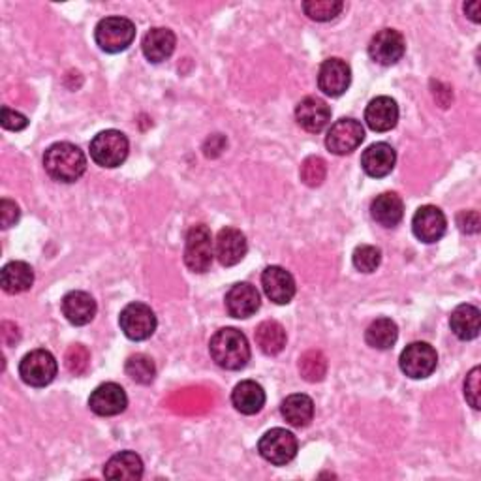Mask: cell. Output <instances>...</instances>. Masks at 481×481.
<instances>
[{
	"label": "cell",
	"instance_id": "obj_16",
	"mask_svg": "<svg viewBox=\"0 0 481 481\" xmlns=\"http://www.w3.org/2000/svg\"><path fill=\"white\" fill-rule=\"evenodd\" d=\"M262 286L265 296L277 304H288L296 297V280L284 267H267L262 275Z\"/></svg>",
	"mask_w": 481,
	"mask_h": 481
},
{
	"label": "cell",
	"instance_id": "obj_29",
	"mask_svg": "<svg viewBox=\"0 0 481 481\" xmlns=\"http://www.w3.org/2000/svg\"><path fill=\"white\" fill-rule=\"evenodd\" d=\"M256 344L265 356H277L286 346V329L275 319H267L256 327Z\"/></svg>",
	"mask_w": 481,
	"mask_h": 481
},
{
	"label": "cell",
	"instance_id": "obj_24",
	"mask_svg": "<svg viewBox=\"0 0 481 481\" xmlns=\"http://www.w3.org/2000/svg\"><path fill=\"white\" fill-rule=\"evenodd\" d=\"M104 476L107 479H117V481L119 479L121 481L141 479V476H143V461L134 452H121V453L114 455L106 462Z\"/></svg>",
	"mask_w": 481,
	"mask_h": 481
},
{
	"label": "cell",
	"instance_id": "obj_25",
	"mask_svg": "<svg viewBox=\"0 0 481 481\" xmlns=\"http://www.w3.org/2000/svg\"><path fill=\"white\" fill-rule=\"evenodd\" d=\"M373 218L383 228H393L405 217V203L395 192H383L371 205Z\"/></svg>",
	"mask_w": 481,
	"mask_h": 481
},
{
	"label": "cell",
	"instance_id": "obj_10",
	"mask_svg": "<svg viewBox=\"0 0 481 481\" xmlns=\"http://www.w3.org/2000/svg\"><path fill=\"white\" fill-rule=\"evenodd\" d=\"M365 139V130L359 121L356 119H341L336 121L326 136V147L336 154L344 156L354 153Z\"/></svg>",
	"mask_w": 481,
	"mask_h": 481
},
{
	"label": "cell",
	"instance_id": "obj_35",
	"mask_svg": "<svg viewBox=\"0 0 481 481\" xmlns=\"http://www.w3.org/2000/svg\"><path fill=\"white\" fill-rule=\"evenodd\" d=\"M327 166L319 156H309L301 164V181L307 186H319L326 181Z\"/></svg>",
	"mask_w": 481,
	"mask_h": 481
},
{
	"label": "cell",
	"instance_id": "obj_8",
	"mask_svg": "<svg viewBox=\"0 0 481 481\" xmlns=\"http://www.w3.org/2000/svg\"><path fill=\"white\" fill-rule=\"evenodd\" d=\"M398 365L400 371L408 378L423 380L437 371L438 354L437 350L427 343H412L403 350Z\"/></svg>",
	"mask_w": 481,
	"mask_h": 481
},
{
	"label": "cell",
	"instance_id": "obj_15",
	"mask_svg": "<svg viewBox=\"0 0 481 481\" xmlns=\"http://www.w3.org/2000/svg\"><path fill=\"white\" fill-rule=\"evenodd\" d=\"M248 243L245 233L237 228H222L215 240V256L220 265L233 267L239 262H243L247 256Z\"/></svg>",
	"mask_w": 481,
	"mask_h": 481
},
{
	"label": "cell",
	"instance_id": "obj_37",
	"mask_svg": "<svg viewBox=\"0 0 481 481\" xmlns=\"http://www.w3.org/2000/svg\"><path fill=\"white\" fill-rule=\"evenodd\" d=\"M481 368L479 367H474L470 375L467 376V380H464V397H467L469 405L474 408V410H479V390H481Z\"/></svg>",
	"mask_w": 481,
	"mask_h": 481
},
{
	"label": "cell",
	"instance_id": "obj_4",
	"mask_svg": "<svg viewBox=\"0 0 481 481\" xmlns=\"http://www.w3.org/2000/svg\"><path fill=\"white\" fill-rule=\"evenodd\" d=\"M215 258V243L211 230L205 224L192 226L186 233L185 264L192 272H207Z\"/></svg>",
	"mask_w": 481,
	"mask_h": 481
},
{
	"label": "cell",
	"instance_id": "obj_30",
	"mask_svg": "<svg viewBox=\"0 0 481 481\" xmlns=\"http://www.w3.org/2000/svg\"><path fill=\"white\" fill-rule=\"evenodd\" d=\"M398 339V327L391 318H378L367 327L365 341L375 350H390Z\"/></svg>",
	"mask_w": 481,
	"mask_h": 481
},
{
	"label": "cell",
	"instance_id": "obj_38",
	"mask_svg": "<svg viewBox=\"0 0 481 481\" xmlns=\"http://www.w3.org/2000/svg\"><path fill=\"white\" fill-rule=\"evenodd\" d=\"M0 122H3L6 130L12 132H21L28 126V119L23 114H20V111L10 109L8 106L3 107V119H0Z\"/></svg>",
	"mask_w": 481,
	"mask_h": 481
},
{
	"label": "cell",
	"instance_id": "obj_1",
	"mask_svg": "<svg viewBox=\"0 0 481 481\" xmlns=\"http://www.w3.org/2000/svg\"><path fill=\"white\" fill-rule=\"evenodd\" d=\"M43 166L51 179L59 183H75L87 171V158L77 146L62 141L45 151Z\"/></svg>",
	"mask_w": 481,
	"mask_h": 481
},
{
	"label": "cell",
	"instance_id": "obj_33",
	"mask_svg": "<svg viewBox=\"0 0 481 481\" xmlns=\"http://www.w3.org/2000/svg\"><path fill=\"white\" fill-rule=\"evenodd\" d=\"M343 10L344 3H341V0H307V3H303V12L307 13L312 21L319 23L335 20Z\"/></svg>",
	"mask_w": 481,
	"mask_h": 481
},
{
	"label": "cell",
	"instance_id": "obj_39",
	"mask_svg": "<svg viewBox=\"0 0 481 481\" xmlns=\"http://www.w3.org/2000/svg\"><path fill=\"white\" fill-rule=\"evenodd\" d=\"M21 217V211H20V207L15 201L12 200H3L0 201V224H3V228H12L13 224H18Z\"/></svg>",
	"mask_w": 481,
	"mask_h": 481
},
{
	"label": "cell",
	"instance_id": "obj_26",
	"mask_svg": "<svg viewBox=\"0 0 481 481\" xmlns=\"http://www.w3.org/2000/svg\"><path fill=\"white\" fill-rule=\"evenodd\" d=\"M35 284V271L25 262H10L0 271V286L6 294H23Z\"/></svg>",
	"mask_w": 481,
	"mask_h": 481
},
{
	"label": "cell",
	"instance_id": "obj_17",
	"mask_svg": "<svg viewBox=\"0 0 481 481\" xmlns=\"http://www.w3.org/2000/svg\"><path fill=\"white\" fill-rule=\"evenodd\" d=\"M296 121L303 128V130H307L311 134H318L329 124L331 109L322 99H316V96H307V99H303L296 107Z\"/></svg>",
	"mask_w": 481,
	"mask_h": 481
},
{
	"label": "cell",
	"instance_id": "obj_28",
	"mask_svg": "<svg viewBox=\"0 0 481 481\" xmlns=\"http://www.w3.org/2000/svg\"><path fill=\"white\" fill-rule=\"evenodd\" d=\"M282 418L292 427H307L314 418V403L309 395L296 393L284 398L282 403Z\"/></svg>",
	"mask_w": 481,
	"mask_h": 481
},
{
	"label": "cell",
	"instance_id": "obj_9",
	"mask_svg": "<svg viewBox=\"0 0 481 481\" xmlns=\"http://www.w3.org/2000/svg\"><path fill=\"white\" fill-rule=\"evenodd\" d=\"M119 324L130 341H147L156 331V316L146 303L126 304L119 316Z\"/></svg>",
	"mask_w": 481,
	"mask_h": 481
},
{
	"label": "cell",
	"instance_id": "obj_19",
	"mask_svg": "<svg viewBox=\"0 0 481 481\" xmlns=\"http://www.w3.org/2000/svg\"><path fill=\"white\" fill-rule=\"evenodd\" d=\"M365 121L375 132H390L398 121V106L390 96H378L365 109Z\"/></svg>",
	"mask_w": 481,
	"mask_h": 481
},
{
	"label": "cell",
	"instance_id": "obj_7",
	"mask_svg": "<svg viewBox=\"0 0 481 481\" xmlns=\"http://www.w3.org/2000/svg\"><path fill=\"white\" fill-rule=\"evenodd\" d=\"M297 438L294 432L286 429H271L260 438L258 452L260 455L275 467H284L292 462L297 455Z\"/></svg>",
	"mask_w": 481,
	"mask_h": 481
},
{
	"label": "cell",
	"instance_id": "obj_27",
	"mask_svg": "<svg viewBox=\"0 0 481 481\" xmlns=\"http://www.w3.org/2000/svg\"><path fill=\"white\" fill-rule=\"evenodd\" d=\"M450 326L461 341H472L481 329V312L474 304H459L450 316Z\"/></svg>",
	"mask_w": 481,
	"mask_h": 481
},
{
	"label": "cell",
	"instance_id": "obj_23",
	"mask_svg": "<svg viewBox=\"0 0 481 481\" xmlns=\"http://www.w3.org/2000/svg\"><path fill=\"white\" fill-rule=\"evenodd\" d=\"M232 405L240 414L254 415V414H258L265 405V391L258 382L245 380L235 386L232 393Z\"/></svg>",
	"mask_w": 481,
	"mask_h": 481
},
{
	"label": "cell",
	"instance_id": "obj_6",
	"mask_svg": "<svg viewBox=\"0 0 481 481\" xmlns=\"http://www.w3.org/2000/svg\"><path fill=\"white\" fill-rule=\"evenodd\" d=\"M57 359L47 350H32L20 363V376L32 388H45L57 376Z\"/></svg>",
	"mask_w": 481,
	"mask_h": 481
},
{
	"label": "cell",
	"instance_id": "obj_40",
	"mask_svg": "<svg viewBox=\"0 0 481 481\" xmlns=\"http://www.w3.org/2000/svg\"><path fill=\"white\" fill-rule=\"evenodd\" d=\"M457 226L461 228L462 233H477L479 232V213L477 211H462L459 217H457Z\"/></svg>",
	"mask_w": 481,
	"mask_h": 481
},
{
	"label": "cell",
	"instance_id": "obj_3",
	"mask_svg": "<svg viewBox=\"0 0 481 481\" xmlns=\"http://www.w3.org/2000/svg\"><path fill=\"white\" fill-rule=\"evenodd\" d=\"M94 40L106 53L126 51L136 40V25L121 15H111L96 25Z\"/></svg>",
	"mask_w": 481,
	"mask_h": 481
},
{
	"label": "cell",
	"instance_id": "obj_18",
	"mask_svg": "<svg viewBox=\"0 0 481 481\" xmlns=\"http://www.w3.org/2000/svg\"><path fill=\"white\" fill-rule=\"evenodd\" d=\"M226 309L230 316L245 319L254 316L260 309V294L248 282H239L232 286L226 294Z\"/></svg>",
	"mask_w": 481,
	"mask_h": 481
},
{
	"label": "cell",
	"instance_id": "obj_13",
	"mask_svg": "<svg viewBox=\"0 0 481 481\" xmlns=\"http://www.w3.org/2000/svg\"><path fill=\"white\" fill-rule=\"evenodd\" d=\"M412 230L422 243H437L447 230L446 215L435 205H423L412 218Z\"/></svg>",
	"mask_w": 481,
	"mask_h": 481
},
{
	"label": "cell",
	"instance_id": "obj_5",
	"mask_svg": "<svg viewBox=\"0 0 481 481\" xmlns=\"http://www.w3.org/2000/svg\"><path fill=\"white\" fill-rule=\"evenodd\" d=\"M130 151L128 138L119 130H104L91 141V158L102 168H119Z\"/></svg>",
	"mask_w": 481,
	"mask_h": 481
},
{
	"label": "cell",
	"instance_id": "obj_2",
	"mask_svg": "<svg viewBox=\"0 0 481 481\" xmlns=\"http://www.w3.org/2000/svg\"><path fill=\"white\" fill-rule=\"evenodd\" d=\"M209 351L213 361L226 371H240L250 361L248 339L235 327L217 331L209 343Z\"/></svg>",
	"mask_w": 481,
	"mask_h": 481
},
{
	"label": "cell",
	"instance_id": "obj_14",
	"mask_svg": "<svg viewBox=\"0 0 481 481\" xmlns=\"http://www.w3.org/2000/svg\"><path fill=\"white\" fill-rule=\"evenodd\" d=\"M126 406H128L126 391L119 386V383H114V382L102 383V386H99L91 393V398H89V408L96 415H102V418L119 415L126 410Z\"/></svg>",
	"mask_w": 481,
	"mask_h": 481
},
{
	"label": "cell",
	"instance_id": "obj_32",
	"mask_svg": "<svg viewBox=\"0 0 481 481\" xmlns=\"http://www.w3.org/2000/svg\"><path fill=\"white\" fill-rule=\"evenodd\" d=\"M124 371L136 383H141V386H149V383L156 376L154 361L146 354H136V356L128 358L126 365H124Z\"/></svg>",
	"mask_w": 481,
	"mask_h": 481
},
{
	"label": "cell",
	"instance_id": "obj_11",
	"mask_svg": "<svg viewBox=\"0 0 481 481\" xmlns=\"http://www.w3.org/2000/svg\"><path fill=\"white\" fill-rule=\"evenodd\" d=\"M406 51L405 36L395 28H383L368 43V55L382 67H393Z\"/></svg>",
	"mask_w": 481,
	"mask_h": 481
},
{
	"label": "cell",
	"instance_id": "obj_41",
	"mask_svg": "<svg viewBox=\"0 0 481 481\" xmlns=\"http://www.w3.org/2000/svg\"><path fill=\"white\" fill-rule=\"evenodd\" d=\"M479 10H481V3H477V0H476V3H470V4H464V12H467V15H469V18L474 21V23H479Z\"/></svg>",
	"mask_w": 481,
	"mask_h": 481
},
{
	"label": "cell",
	"instance_id": "obj_20",
	"mask_svg": "<svg viewBox=\"0 0 481 481\" xmlns=\"http://www.w3.org/2000/svg\"><path fill=\"white\" fill-rule=\"evenodd\" d=\"M397 162V153L388 143H375L361 156V168L368 177H388Z\"/></svg>",
	"mask_w": 481,
	"mask_h": 481
},
{
	"label": "cell",
	"instance_id": "obj_21",
	"mask_svg": "<svg viewBox=\"0 0 481 481\" xmlns=\"http://www.w3.org/2000/svg\"><path fill=\"white\" fill-rule=\"evenodd\" d=\"M175 45H177V38H175L173 30L164 28V27H156V28H151L146 35V38H143L141 50L149 62L160 64L173 55Z\"/></svg>",
	"mask_w": 481,
	"mask_h": 481
},
{
	"label": "cell",
	"instance_id": "obj_31",
	"mask_svg": "<svg viewBox=\"0 0 481 481\" xmlns=\"http://www.w3.org/2000/svg\"><path fill=\"white\" fill-rule=\"evenodd\" d=\"M299 373H301V376L304 380L311 382V383L322 382L326 378V375H327V359H326V356L318 350L304 351V354L299 359Z\"/></svg>",
	"mask_w": 481,
	"mask_h": 481
},
{
	"label": "cell",
	"instance_id": "obj_34",
	"mask_svg": "<svg viewBox=\"0 0 481 481\" xmlns=\"http://www.w3.org/2000/svg\"><path fill=\"white\" fill-rule=\"evenodd\" d=\"M351 262H354V267L361 272H375L382 264V250L373 245H361L354 250Z\"/></svg>",
	"mask_w": 481,
	"mask_h": 481
},
{
	"label": "cell",
	"instance_id": "obj_36",
	"mask_svg": "<svg viewBox=\"0 0 481 481\" xmlns=\"http://www.w3.org/2000/svg\"><path fill=\"white\" fill-rule=\"evenodd\" d=\"M89 361H91V356H89V350L82 344H75L68 350V354H67V367H68V371L72 375H83L87 373V368H89Z\"/></svg>",
	"mask_w": 481,
	"mask_h": 481
},
{
	"label": "cell",
	"instance_id": "obj_12",
	"mask_svg": "<svg viewBox=\"0 0 481 481\" xmlns=\"http://www.w3.org/2000/svg\"><path fill=\"white\" fill-rule=\"evenodd\" d=\"M351 83V70L343 59H327L318 72V87L331 99H339Z\"/></svg>",
	"mask_w": 481,
	"mask_h": 481
},
{
	"label": "cell",
	"instance_id": "obj_22",
	"mask_svg": "<svg viewBox=\"0 0 481 481\" xmlns=\"http://www.w3.org/2000/svg\"><path fill=\"white\" fill-rule=\"evenodd\" d=\"M96 301L87 292H70L62 299V314L72 326H87L96 316Z\"/></svg>",
	"mask_w": 481,
	"mask_h": 481
}]
</instances>
